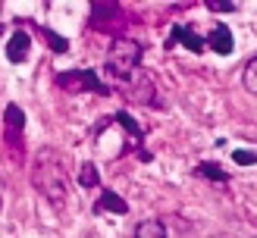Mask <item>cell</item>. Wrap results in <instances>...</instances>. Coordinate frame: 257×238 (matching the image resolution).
Here are the masks:
<instances>
[{"label": "cell", "instance_id": "obj_14", "mask_svg": "<svg viewBox=\"0 0 257 238\" xmlns=\"http://www.w3.org/2000/svg\"><path fill=\"white\" fill-rule=\"evenodd\" d=\"M38 32H41V38H44V41L50 44V50H54V54H66V50H69V41H66L63 35H57L54 29H47V25H41Z\"/></svg>", "mask_w": 257, "mask_h": 238}, {"label": "cell", "instance_id": "obj_9", "mask_svg": "<svg viewBox=\"0 0 257 238\" xmlns=\"http://www.w3.org/2000/svg\"><path fill=\"white\" fill-rule=\"evenodd\" d=\"M29 50H32V35L16 29L10 35V44H7V60L10 63H22L25 57H29Z\"/></svg>", "mask_w": 257, "mask_h": 238}, {"label": "cell", "instance_id": "obj_18", "mask_svg": "<svg viewBox=\"0 0 257 238\" xmlns=\"http://www.w3.org/2000/svg\"><path fill=\"white\" fill-rule=\"evenodd\" d=\"M232 160L238 163V166H254V163H257V154H254V150H235Z\"/></svg>", "mask_w": 257, "mask_h": 238}, {"label": "cell", "instance_id": "obj_10", "mask_svg": "<svg viewBox=\"0 0 257 238\" xmlns=\"http://www.w3.org/2000/svg\"><path fill=\"white\" fill-rule=\"evenodd\" d=\"M207 47L213 50V54H220V57H229L232 54V32L226 29V25H213V29L207 32Z\"/></svg>", "mask_w": 257, "mask_h": 238}, {"label": "cell", "instance_id": "obj_13", "mask_svg": "<svg viewBox=\"0 0 257 238\" xmlns=\"http://www.w3.org/2000/svg\"><path fill=\"white\" fill-rule=\"evenodd\" d=\"M135 238H166V225L160 219H145L135 229Z\"/></svg>", "mask_w": 257, "mask_h": 238}, {"label": "cell", "instance_id": "obj_11", "mask_svg": "<svg viewBox=\"0 0 257 238\" xmlns=\"http://www.w3.org/2000/svg\"><path fill=\"white\" fill-rule=\"evenodd\" d=\"M97 213H116V216H122V213H128V204L116 194V191H104L97 197V204H94Z\"/></svg>", "mask_w": 257, "mask_h": 238}, {"label": "cell", "instance_id": "obj_3", "mask_svg": "<svg viewBox=\"0 0 257 238\" xmlns=\"http://www.w3.org/2000/svg\"><path fill=\"white\" fill-rule=\"evenodd\" d=\"M57 88H63V91H91V94H110L113 88L107 82L97 79L94 69H66V72H57Z\"/></svg>", "mask_w": 257, "mask_h": 238}, {"label": "cell", "instance_id": "obj_2", "mask_svg": "<svg viewBox=\"0 0 257 238\" xmlns=\"http://www.w3.org/2000/svg\"><path fill=\"white\" fill-rule=\"evenodd\" d=\"M141 54H145V47H141V41H135V38H122V35L113 38L110 54H107V72L116 82H125L128 75L138 69Z\"/></svg>", "mask_w": 257, "mask_h": 238}, {"label": "cell", "instance_id": "obj_4", "mask_svg": "<svg viewBox=\"0 0 257 238\" xmlns=\"http://www.w3.org/2000/svg\"><path fill=\"white\" fill-rule=\"evenodd\" d=\"M122 91L128 100H135L141 107H157V82H154V75L145 72V69H135L128 79L122 82Z\"/></svg>", "mask_w": 257, "mask_h": 238}, {"label": "cell", "instance_id": "obj_7", "mask_svg": "<svg viewBox=\"0 0 257 238\" xmlns=\"http://www.w3.org/2000/svg\"><path fill=\"white\" fill-rule=\"evenodd\" d=\"M119 4H91V29L110 32L113 22H119Z\"/></svg>", "mask_w": 257, "mask_h": 238}, {"label": "cell", "instance_id": "obj_1", "mask_svg": "<svg viewBox=\"0 0 257 238\" xmlns=\"http://www.w3.org/2000/svg\"><path fill=\"white\" fill-rule=\"evenodd\" d=\"M32 182L54 207L66 204V172H63V163L57 157V150H50V147L38 150L35 166H32Z\"/></svg>", "mask_w": 257, "mask_h": 238}, {"label": "cell", "instance_id": "obj_15", "mask_svg": "<svg viewBox=\"0 0 257 238\" xmlns=\"http://www.w3.org/2000/svg\"><path fill=\"white\" fill-rule=\"evenodd\" d=\"M241 82H245V91L257 94V54L245 63V75H241Z\"/></svg>", "mask_w": 257, "mask_h": 238}, {"label": "cell", "instance_id": "obj_6", "mask_svg": "<svg viewBox=\"0 0 257 238\" xmlns=\"http://www.w3.org/2000/svg\"><path fill=\"white\" fill-rule=\"evenodd\" d=\"M173 44H185L191 54H204L207 38H201L191 25H173V35H170V41H166V47H173Z\"/></svg>", "mask_w": 257, "mask_h": 238}, {"label": "cell", "instance_id": "obj_5", "mask_svg": "<svg viewBox=\"0 0 257 238\" xmlns=\"http://www.w3.org/2000/svg\"><path fill=\"white\" fill-rule=\"evenodd\" d=\"M22 135H25V113L19 104H10L4 110V138L13 150H22Z\"/></svg>", "mask_w": 257, "mask_h": 238}, {"label": "cell", "instance_id": "obj_16", "mask_svg": "<svg viewBox=\"0 0 257 238\" xmlns=\"http://www.w3.org/2000/svg\"><path fill=\"white\" fill-rule=\"evenodd\" d=\"M100 179H97V166H94V163H85V166L79 169V185L82 188H94Z\"/></svg>", "mask_w": 257, "mask_h": 238}, {"label": "cell", "instance_id": "obj_12", "mask_svg": "<svg viewBox=\"0 0 257 238\" xmlns=\"http://www.w3.org/2000/svg\"><path fill=\"white\" fill-rule=\"evenodd\" d=\"M195 175L198 179H210V182H229V172L220 166V163H198L195 166Z\"/></svg>", "mask_w": 257, "mask_h": 238}, {"label": "cell", "instance_id": "obj_17", "mask_svg": "<svg viewBox=\"0 0 257 238\" xmlns=\"http://www.w3.org/2000/svg\"><path fill=\"white\" fill-rule=\"evenodd\" d=\"M204 7H207L210 13H235V10H238L235 0H207Z\"/></svg>", "mask_w": 257, "mask_h": 238}, {"label": "cell", "instance_id": "obj_8", "mask_svg": "<svg viewBox=\"0 0 257 238\" xmlns=\"http://www.w3.org/2000/svg\"><path fill=\"white\" fill-rule=\"evenodd\" d=\"M113 122H116V125H122V129H125V135H128V138H132V141L138 144V157L148 163V160H151V154L145 150V144H141V138H145V132H141V125L132 119V113H128V110H119L116 116H113Z\"/></svg>", "mask_w": 257, "mask_h": 238}]
</instances>
